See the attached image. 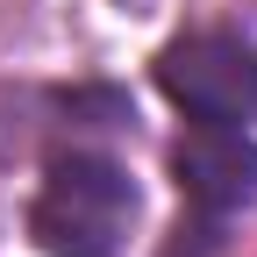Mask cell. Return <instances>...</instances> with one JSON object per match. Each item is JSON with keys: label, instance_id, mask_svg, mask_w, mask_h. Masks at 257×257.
Returning a JSON list of instances; mask_svg holds the SVG:
<instances>
[{"label": "cell", "instance_id": "cell-2", "mask_svg": "<svg viewBox=\"0 0 257 257\" xmlns=\"http://www.w3.org/2000/svg\"><path fill=\"white\" fill-rule=\"evenodd\" d=\"M172 186H179V229H172L165 257H214L229 221L243 207H257V136L193 121L172 143Z\"/></svg>", "mask_w": 257, "mask_h": 257}, {"label": "cell", "instance_id": "cell-3", "mask_svg": "<svg viewBox=\"0 0 257 257\" xmlns=\"http://www.w3.org/2000/svg\"><path fill=\"white\" fill-rule=\"evenodd\" d=\"M150 72L186 121H214V128L257 121V43L236 29H186L157 50Z\"/></svg>", "mask_w": 257, "mask_h": 257}, {"label": "cell", "instance_id": "cell-1", "mask_svg": "<svg viewBox=\"0 0 257 257\" xmlns=\"http://www.w3.org/2000/svg\"><path fill=\"white\" fill-rule=\"evenodd\" d=\"M136 214H143V193L121 157L57 150L36 179V200H29V243L43 257H114L136 229Z\"/></svg>", "mask_w": 257, "mask_h": 257}]
</instances>
